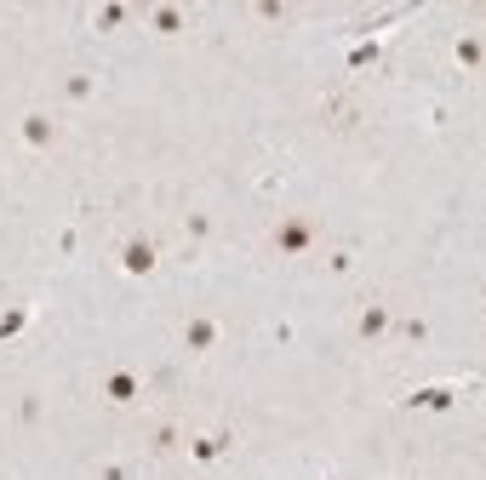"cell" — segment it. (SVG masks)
Masks as SVG:
<instances>
[{
  "label": "cell",
  "mask_w": 486,
  "mask_h": 480,
  "mask_svg": "<svg viewBox=\"0 0 486 480\" xmlns=\"http://www.w3.org/2000/svg\"><path fill=\"white\" fill-rule=\"evenodd\" d=\"M120 264H126L132 275H149V269H155V246H149V240H132V246H126V257H120Z\"/></svg>",
  "instance_id": "cell-1"
},
{
  "label": "cell",
  "mask_w": 486,
  "mask_h": 480,
  "mask_svg": "<svg viewBox=\"0 0 486 480\" xmlns=\"http://www.w3.org/2000/svg\"><path fill=\"white\" fill-rule=\"evenodd\" d=\"M132 389H138L132 377H109V401H132Z\"/></svg>",
  "instance_id": "cell-2"
},
{
  "label": "cell",
  "mask_w": 486,
  "mask_h": 480,
  "mask_svg": "<svg viewBox=\"0 0 486 480\" xmlns=\"http://www.w3.org/2000/svg\"><path fill=\"white\" fill-rule=\"evenodd\" d=\"M184 343H212V326H206V320H195V326L184 332Z\"/></svg>",
  "instance_id": "cell-3"
}]
</instances>
